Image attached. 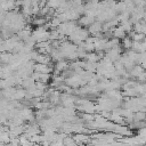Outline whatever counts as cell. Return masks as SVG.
I'll return each instance as SVG.
<instances>
[{
  "mask_svg": "<svg viewBox=\"0 0 146 146\" xmlns=\"http://www.w3.org/2000/svg\"><path fill=\"white\" fill-rule=\"evenodd\" d=\"M100 30H102V24H100L99 22H95V23H92V24L90 25V29H89V31H90L91 33L99 32Z\"/></svg>",
  "mask_w": 146,
  "mask_h": 146,
  "instance_id": "2",
  "label": "cell"
},
{
  "mask_svg": "<svg viewBox=\"0 0 146 146\" xmlns=\"http://www.w3.org/2000/svg\"><path fill=\"white\" fill-rule=\"evenodd\" d=\"M113 36H115V38H125V32L122 30V27L121 26H119V27H114L113 29Z\"/></svg>",
  "mask_w": 146,
  "mask_h": 146,
  "instance_id": "1",
  "label": "cell"
},
{
  "mask_svg": "<svg viewBox=\"0 0 146 146\" xmlns=\"http://www.w3.org/2000/svg\"><path fill=\"white\" fill-rule=\"evenodd\" d=\"M131 46H132V40H131L129 36H128V38L125 36V38L123 39V47L129 49V48H131Z\"/></svg>",
  "mask_w": 146,
  "mask_h": 146,
  "instance_id": "3",
  "label": "cell"
}]
</instances>
